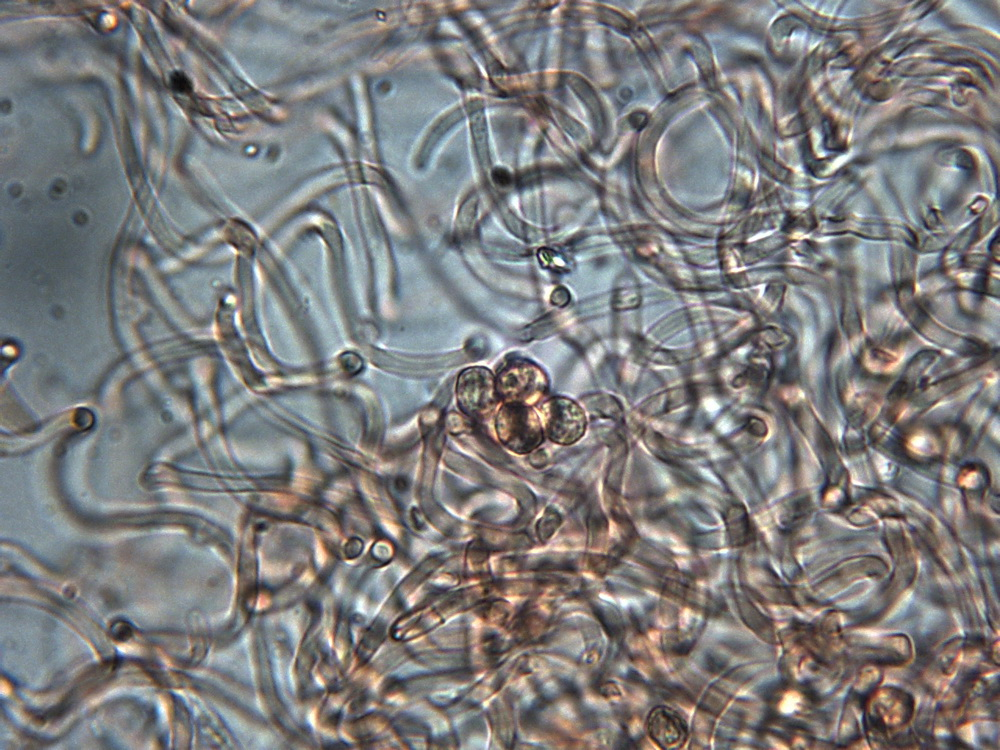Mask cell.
Listing matches in <instances>:
<instances>
[{
  "label": "cell",
  "instance_id": "cell-1",
  "mask_svg": "<svg viewBox=\"0 0 1000 750\" xmlns=\"http://www.w3.org/2000/svg\"><path fill=\"white\" fill-rule=\"evenodd\" d=\"M495 431L499 441L516 454H527L544 441L540 416L531 407L503 403L495 416Z\"/></svg>",
  "mask_w": 1000,
  "mask_h": 750
},
{
  "label": "cell",
  "instance_id": "cell-2",
  "mask_svg": "<svg viewBox=\"0 0 1000 750\" xmlns=\"http://www.w3.org/2000/svg\"><path fill=\"white\" fill-rule=\"evenodd\" d=\"M496 387L501 403L533 406L548 391V378L535 363L525 359L507 361L497 373Z\"/></svg>",
  "mask_w": 1000,
  "mask_h": 750
},
{
  "label": "cell",
  "instance_id": "cell-3",
  "mask_svg": "<svg viewBox=\"0 0 1000 750\" xmlns=\"http://www.w3.org/2000/svg\"><path fill=\"white\" fill-rule=\"evenodd\" d=\"M456 397L460 410L476 420L492 415L501 403L496 377L489 369L481 366L466 368L459 374Z\"/></svg>",
  "mask_w": 1000,
  "mask_h": 750
},
{
  "label": "cell",
  "instance_id": "cell-4",
  "mask_svg": "<svg viewBox=\"0 0 1000 750\" xmlns=\"http://www.w3.org/2000/svg\"><path fill=\"white\" fill-rule=\"evenodd\" d=\"M540 419L544 434L554 443L571 445L582 438L587 427L584 410L573 400L555 396L542 403Z\"/></svg>",
  "mask_w": 1000,
  "mask_h": 750
},
{
  "label": "cell",
  "instance_id": "cell-5",
  "mask_svg": "<svg viewBox=\"0 0 1000 750\" xmlns=\"http://www.w3.org/2000/svg\"><path fill=\"white\" fill-rule=\"evenodd\" d=\"M646 725L650 738L662 749H679L686 742L687 725L680 714L668 706L654 707L648 714Z\"/></svg>",
  "mask_w": 1000,
  "mask_h": 750
}]
</instances>
